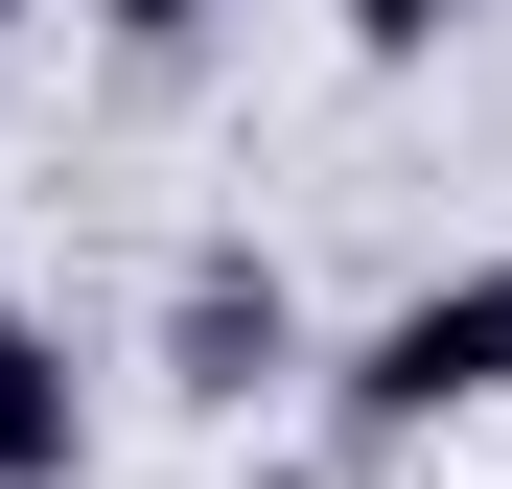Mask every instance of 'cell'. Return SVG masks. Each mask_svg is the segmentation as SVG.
Segmentation results:
<instances>
[{"mask_svg":"<svg viewBox=\"0 0 512 489\" xmlns=\"http://www.w3.org/2000/svg\"><path fill=\"white\" fill-rule=\"evenodd\" d=\"M0 24H24V0H0Z\"/></svg>","mask_w":512,"mask_h":489,"instance_id":"8992f818","label":"cell"},{"mask_svg":"<svg viewBox=\"0 0 512 489\" xmlns=\"http://www.w3.org/2000/svg\"><path fill=\"white\" fill-rule=\"evenodd\" d=\"M350 420H373V443H443V420H512V257H466V280L373 303V350H350Z\"/></svg>","mask_w":512,"mask_h":489,"instance_id":"6da1fadb","label":"cell"},{"mask_svg":"<svg viewBox=\"0 0 512 489\" xmlns=\"http://www.w3.org/2000/svg\"><path fill=\"white\" fill-rule=\"evenodd\" d=\"M280 350H303V326H280V280H187V396H280Z\"/></svg>","mask_w":512,"mask_h":489,"instance_id":"3957f363","label":"cell"},{"mask_svg":"<svg viewBox=\"0 0 512 489\" xmlns=\"http://www.w3.org/2000/svg\"><path fill=\"white\" fill-rule=\"evenodd\" d=\"M94 24H117V47H187V24H210V0H94Z\"/></svg>","mask_w":512,"mask_h":489,"instance_id":"5b68a950","label":"cell"},{"mask_svg":"<svg viewBox=\"0 0 512 489\" xmlns=\"http://www.w3.org/2000/svg\"><path fill=\"white\" fill-rule=\"evenodd\" d=\"M94 466V373H70V326L0 303V489H70Z\"/></svg>","mask_w":512,"mask_h":489,"instance_id":"7a4b0ae2","label":"cell"},{"mask_svg":"<svg viewBox=\"0 0 512 489\" xmlns=\"http://www.w3.org/2000/svg\"><path fill=\"white\" fill-rule=\"evenodd\" d=\"M443 24H466V0H350V47H373V70H396V47H443Z\"/></svg>","mask_w":512,"mask_h":489,"instance_id":"277c9868","label":"cell"}]
</instances>
